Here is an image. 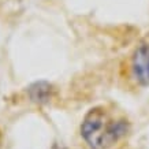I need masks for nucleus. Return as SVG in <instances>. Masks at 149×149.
Instances as JSON below:
<instances>
[{"label": "nucleus", "mask_w": 149, "mask_h": 149, "mask_svg": "<svg viewBox=\"0 0 149 149\" xmlns=\"http://www.w3.org/2000/svg\"><path fill=\"white\" fill-rule=\"evenodd\" d=\"M55 149H58V148H55Z\"/></svg>", "instance_id": "4"}, {"label": "nucleus", "mask_w": 149, "mask_h": 149, "mask_svg": "<svg viewBox=\"0 0 149 149\" xmlns=\"http://www.w3.org/2000/svg\"><path fill=\"white\" fill-rule=\"evenodd\" d=\"M126 133V120H113L103 108L91 109L81 126V134L91 149L111 148Z\"/></svg>", "instance_id": "1"}, {"label": "nucleus", "mask_w": 149, "mask_h": 149, "mask_svg": "<svg viewBox=\"0 0 149 149\" xmlns=\"http://www.w3.org/2000/svg\"><path fill=\"white\" fill-rule=\"evenodd\" d=\"M133 72L141 85H149V44H144L137 48L133 56Z\"/></svg>", "instance_id": "2"}, {"label": "nucleus", "mask_w": 149, "mask_h": 149, "mask_svg": "<svg viewBox=\"0 0 149 149\" xmlns=\"http://www.w3.org/2000/svg\"><path fill=\"white\" fill-rule=\"evenodd\" d=\"M29 96H30V99L34 103H38V104L48 103L51 100V97H52V86L48 82H44V81L36 82V84H33L29 88Z\"/></svg>", "instance_id": "3"}]
</instances>
